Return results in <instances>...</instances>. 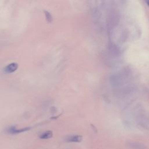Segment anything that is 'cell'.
<instances>
[{
	"instance_id": "cell-2",
	"label": "cell",
	"mask_w": 149,
	"mask_h": 149,
	"mask_svg": "<svg viewBox=\"0 0 149 149\" xmlns=\"http://www.w3.org/2000/svg\"><path fill=\"white\" fill-rule=\"evenodd\" d=\"M18 68V64L15 62L10 63L7 66H6L4 68L5 72L7 73H11L15 72Z\"/></svg>"
},
{
	"instance_id": "cell-6",
	"label": "cell",
	"mask_w": 149,
	"mask_h": 149,
	"mask_svg": "<svg viewBox=\"0 0 149 149\" xmlns=\"http://www.w3.org/2000/svg\"><path fill=\"white\" fill-rule=\"evenodd\" d=\"M146 1V3H147V5H148V6H149V0H145Z\"/></svg>"
},
{
	"instance_id": "cell-3",
	"label": "cell",
	"mask_w": 149,
	"mask_h": 149,
	"mask_svg": "<svg viewBox=\"0 0 149 149\" xmlns=\"http://www.w3.org/2000/svg\"><path fill=\"white\" fill-rule=\"evenodd\" d=\"M82 136L80 135H73L68 137L67 141L69 142L73 143H80L82 140Z\"/></svg>"
},
{
	"instance_id": "cell-1",
	"label": "cell",
	"mask_w": 149,
	"mask_h": 149,
	"mask_svg": "<svg viewBox=\"0 0 149 149\" xmlns=\"http://www.w3.org/2000/svg\"><path fill=\"white\" fill-rule=\"evenodd\" d=\"M30 129H31L30 127H22V128L17 129L15 126H10V127L8 128L7 132L9 134H18V133H23V132H27V131L29 130Z\"/></svg>"
},
{
	"instance_id": "cell-4",
	"label": "cell",
	"mask_w": 149,
	"mask_h": 149,
	"mask_svg": "<svg viewBox=\"0 0 149 149\" xmlns=\"http://www.w3.org/2000/svg\"><path fill=\"white\" fill-rule=\"evenodd\" d=\"M53 136V133L51 130H47L42 132L39 136L41 139H49Z\"/></svg>"
},
{
	"instance_id": "cell-5",
	"label": "cell",
	"mask_w": 149,
	"mask_h": 149,
	"mask_svg": "<svg viewBox=\"0 0 149 149\" xmlns=\"http://www.w3.org/2000/svg\"><path fill=\"white\" fill-rule=\"evenodd\" d=\"M45 16H46L47 19L48 20V21L49 22H51V20H52V17H51V15L49 14V13H48V12H46V11H45Z\"/></svg>"
}]
</instances>
